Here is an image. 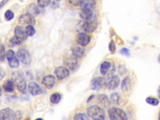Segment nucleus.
Masks as SVG:
<instances>
[{"label": "nucleus", "mask_w": 160, "mask_h": 120, "mask_svg": "<svg viewBox=\"0 0 160 120\" xmlns=\"http://www.w3.org/2000/svg\"><path fill=\"white\" fill-rule=\"evenodd\" d=\"M87 114L89 117L93 119L100 120L105 118V112L98 105H92L87 109Z\"/></svg>", "instance_id": "f257e3e1"}, {"label": "nucleus", "mask_w": 160, "mask_h": 120, "mask_svg": "<svg viewBox=\"0 0 160 120\" xmlns=\"http://www.w3.org/2000/svg\"><path fill=\"white\" fill-rule=\"evenodd\" d=\"M12 79L20 92L25 93L26 92V82L23 75L19 72H14L12 74Z\"/></svg>", "instance_id": "f03ea898"}, {"label": "nucleus", "mask_w": 160, "mask_h": 120, "mask_svg": "<svg viewBox=\"0 0 160 120\" xmlns=\"http://www.w3.org/2000/svg\"><path fill=\"white\" fill-rule=\"evenodd\" d=\"M109 117L112 120H127L128 119L125 112L120 108L113 107L108 111Z\"/></svg>", "instance_id": "7ed1b4c3"}, {"label": "nucleus", "mask_w": 160, "mask_h": 120, "mask_svg": "<svg viewBox=\"0 0 160 120\" xmlns=\"http://www.w3.org/2000/svg\"><path fill=\"white\" fill-rule=\"evenodd\" d=\"M19 23L22 25H34L36 20L33 14L26 13L21 16L19 18Z\"/></svg>", "instance_id": "20e7f679"}, {"label": "nucleus", "mask_w": 160, "mask_h": 120, "mask_svg": "<svg viewBox=\"0 0 160 120\" xmlns=\"http://www.w3.org/2000/svg\"><path fill=\"white\" fill-rule=\"evenodd\" d=\"M104 86H106V80L103 77L95 78L90 84V88L93 90H100Z\"/></svg>", "instance_id": "39448f33"}, {"label": "nucleus", "mask_w": 160, "mask_h": 120, "mask_svg": "<svg viewBox=\"0 0 160 120\" xmlns=\"http://www.w3.org/2000/svg\"><path fill=\"white\" fill-rule=\"evenodd\" d=\"M17 56L23 64L30 65L31 62V56L25 49H19L17 52Z\"/></svg>", "instance_id": "423d86ee"}, {"label": "nucleus", "mask_w": 160, "mask_h": 120, "mask_svg": "<svg viewBox=\"0 0 160 120\" xmlns=\"http://www.w3.org/2000/svg\"><path fill=\"white\" fill-rule=\"evenodd\" d=\"M98 24L95 21L93 20H87L83 23L82 29L85 33H93L94 32L96 28H98Z\"/></svg>", "instance_id": "0eeeda50"}, {"label": "nucleus", "mask_w": 160, "mask_h": 120, "mask_svg": "<svg viewBox=\"0 0 160 120\" xmlns=\"http://www.w3.org/2000/svg\"><path fill=\"white\" fill-rule=\"evenodd\" d=\"M120 83V77L118 75H113L106 80V86L110 90H113L118 87Z\"/></svg>", "instance_id": "6e6552de"}, {"label": "nucleus", "mask_w": 160, "mask_h": 120, "mask_svg": "<svg viewBox=\"0 0 160 120\" xmlns=\"http://www.w3.org/2000/svg\"><path fill=\"white\" fill-rule=\"evenodd\" d=\"M76 41L80 46H86L91 41V37L86 33H80L76 35Z\"/></svg>", "instance_id": "1a4fd4ad"}, {"label": "nucleus", "mask_w": 160, "mask_h": 120, "mask_svg": "<svg viewBox=\"0 0 160 120\" xmlns=\"http://www.w3.org/2000/svg\"><path fill=\"white\" fill-rule=\"evenodd\" d=\"M28 90L30 93L33 96H36L43 93V89L40 87L38 84L34 82H31L28 84Z\"/></svg>", "instance_id": "9d476101"}, {"label": "nucleus", "mask_w": 160, "mask_h": 120, "mask_svg": "<svg viewBox=\"0 0 160 120\" xmlns=\"http://www.w3.org/2000/svg\"><path fill=\"white\" fill-rule=\"evenodd\" d=\"M55 75L59 80H62L69 76V72L68 68L64 66H60L55 69Z\"/></svg>", "instance_id": "9b49d317"}, {"label": "nucleus", "mask_w": 160, "mask_h": 120, "mask_svg": "<svg viewBox=\"0 0 160 120\" xmlns=\"http://www.w3.org/2000/svg\"><path fill=\"white\" fill-rule=\"evenodd\" d=\"M64 64L68 68L71 70H73L78 65V58H76V56L73 55L71 56H68V57H67L65 60Z\"/></svg>", "instance_id": "f8f14e48"}, {"label": "nucleus", "mask_w": 160, "mask_h": 120, "mask_svg": "<svg viewBox=\"0 0 160 120\" xmlns=\"http://www.w3.org/2000/svg\"><path fill=\"white\" fill-rule=\"evenodd\" d=\"M14 112L10 108H6L0 111V120H10L13 119Z\"/></svg>", "instance_id": "ddd939ff"}, {"label": "nucleus", "mask_w": 160, "mask_h": 120, "mask_svg": "<svg viewBox=\"0 0 160 120\" xmlns=\"http://www.w3.org/2000/svg\"><path fill=\"white\" fill-rule=\"evenodd\" d=\"M56 79L54 76L51 75H47L43 79L42 83L48 89L52 88L55 84Z\"/></svg>", "instance_id": "4468645a"}, {"label": "nucleus", "mask_w": 160, "mask_h": 120, "mask_svg": "<svg viewBox=\"0 0 160 120\" xmlns=\"http://www.w3.org/2000/svg\"><path fill=\"white\" fill-rule=\"evenodd\" d=\"M80 16L81 19L85 21L91 20L93 16V13L92 10L82 8L80 13Z\"/></svg>", "instance_id": "2eb2a0df"}, {"label": "nucleus", "mask_w": 160, "mask_h": 120, "mask_svg": "<svg viewBox=\"0 0 160 120\" xmlns=\"http://www.w3.org/2000/svg\"><path fill=\"white\" fill-rule=\"evenodd\" d=\"M97 101L104 108H107L110 105V100L106 95H100L97 98Z\"/></svg>", "instance_id": "dca6fc26"}, {"label": "nucleus", "mask_w": 160, "mask_h": 120, "mask_svg": "<svg viewBox=\"0 0 160 120\" xmlns=\"http://www.w3.org/2000/svg\"><path fill=\"white\" fill-rule=\"evenodd\" d=\"M15 34L16 37H18L22 41L26 40L28 37V35L26 34L25 30H24L23 28L19 26L16 27L15 30Z\"/></svg>", "instance_id": "f3484780"}, {"label": "nucleus", "mask_w": 160, "mask_h": 120, "mask_svg": "<svg viewBox=\"0 0 160 120\" xmlns=\"http://www.w3.org/2000/svg\"><path fill=\"white\" fill-rule=\"evenodd\" d=\"M71 51L73 56L76 58H81L84 54V49L79 45H74L71 48Z\"/></svg>", "instance_id": "a211bd4d"}, {"label": "nucleus", "mask_w": 160, "mask_h": 120, "mask_svg": "<svg viewBox=\"0 0 160 120\" xmlns=\"http://www.w3.org/2000/svg\"><path fill=\"white\" fill-rule=\"evenodd\" d=\"M81 6L83 8L93 10L96 6V2L95 0H83Z\"/></svg>", "instance_id": "6ab92c4d"}, {"label": "nucleus", "mask_w": 160, "mask_h": 120, "mask_svg": "<svg viewBox=\"0 0 160 120\" xmlns=\"http://www.w3.org/2000/svg\"><path fill=\"white\" fill-rule=\"evenodd\" d=\"M111 67V64L108 61H104L100 66V72L102 75H106Z\"/></svg>", "instance_id": "aec40b11"}, {"label": "nucleus", "mask_w": 160, "mask_h": 120, "mask_svg": "<svg viewBox=\"0 0 160 120\" xmlns=\"http://www.w3.org/2000/svg\"><path fill=\"white\" fill-rule=\"evenodd\" d=\"M14 85H15V83H14L13 81L8 80L4 82L3 84V89L6 92H12L14 90Z\"/></svg>", "instance_id": "412c9836"}, {"label": "nucleus", "mask_w": 160, "mask_h": 120, "mask_svg": "<svg viewBox=\"0 0 160 120\" xmlns=\"http://www.w3.org/2000/svg\"><path fill=\"white\" fill-rule=\"evenodd\" d=\"M131 86V80L129 77L124 78L121 83V89L123 91H127L129 90Z\"/></svg>", "instance_id": "4be33fe9"}, {"label": "nucleus", "mask_w": 160, "mask_h": 120, "mask_svg": "<svg viewBox=\"0 0 160 120\" xmlns=\"http://www.w3.org/2000/svg\"><path fill=\"white\" fill-rule=\"evenodd\" d=\"M110 102L115 104H118L120 103L121 98L119 94L117 93H113L110 96Z\"/></svg>", "instance_id": "5701e85b"}, {"label": "nucleus", "mask_w": 160, "mask_h": 120, "mask_svg": "<svg viewBox=\"0 0 160 120\" xmlns=\"http://www.w3.org/2000/svg\"><path fill=\"white\" fill-rule=\"evenodd\" d=\"M61 100V96L60 93H55L51 95L50 97V101L53 104H58Z\"/></svg>", "instance_id": "b1692460"}, {"label": "nucleus", "mask_w": 160, "mask_h": 120, "mask_svg": "<svg viewBox=\"0 0 160 120\" xmlns=\"http://www.w3.org/2000/svg\"><path fill=\"white\" fill-rule=\"evenodd\" d=\"M8 61L9 65L10 66V67H11L13 68H16L19 65V60L18 59L17 57H16V56H14L13 58H11L10 60H9Z\"/></svg>", "instance_id": "393cba45"}, {"label": "nucleus", "mask_w": 160, "mask_h": 120, "mask_svg": "<svg viewBox=\"0 0 160 120\" xmlns=\"http://www.w3.org/2000/svg\"><path fill=\"white\" fill-rule=\"evenodd\" d=\"M146 102L152 106H158L159 104V101L156 98L153 96H148L146 98Z\"/></svg>", "instance_id": "a878e982"}, {"label": "nucleus", "mask_w": 160, "mask_h": 120, "mask_svg": "<svg viewBox=\"0 0 160 120\" xmlns=\"http://www.w3.org/2000/svg\"><path fill=\"white\" fill-rule=\"evenodd\" d=\"M23 41L21 40L20 39H19L18 37H16V36L13 37V38H11L10 40V46H18L19 45L22 44V42Z\"/></svg>", "instance_id": "bb28decb"}, {"label": "nucleus", "mask_w": 160, "mask_h": 120, "mask_svg": "<svg viewBox=\"0 0 160 120\" xmlns=\"http://www.w3.org/2000/svg\"><path fill=\"white\" fill-rule=\"evenodd\" d=\"M25 31L28 37H33L35 34V29L33 25H28L26 27Z\"/></svg>", "instance_id": "cd10ccee"}, {"label": "nucleus", "mask_w": 160, "mask_h": 120, "mask_svg": "<svg viewBox=\"0 0 160 120\" xmlns=\"http://www.w3.org/2000/svg\"><path fill=\"white\" fill-rule=\"evenodd\" d=\"M51 0H38V4L41 8H45L50 4Z\"/></svg>", "instance_id": "c85d7f7f"}, {"label": "nucleus", "mask_w": 160, "mask_h": 120, "mask_svg": "<svg viewBox=\"0 0 160 120\" xmlns=\"http://www.w3.org/2000/svg\"><path fill=\"white\" fill-rule=\"evenodd\" d=\"M75 120H88L89 119L88 116L85 113L76 114L74 118Z\"/></svg>", "instance_id": "c756f323"}, {"label": "nucleus", "mask_w": 160, "mask_h": 120, "mask_svg": "<svg viewBox=\"0 0 160 120\" xmlns=\"http://www.w3.org/2000/svg\"><path fill=\"white\" fill-rule=\"evenodd\" d=\"M4 17H5L6 20L10 21L12 19H13V18H14V13L12 11H11L10 10H7L4 13Z\"/></svg>", "instance_id": "7c9ffc66"}, {"label": "nucleus", "mask_w": 160, "mask_h": 120, "mask_svg": "<svg viewBox=\"0 0 160 120\" xmlns=\"http://www.w3.org/2000/svg\"><path fill=\"white\" fill-rule=\"evenodd\" d=\"M6 56L4 47L3 45H0V61H4Z\"/></svg>", "instance_id": "2f4dec72"}, {"label": "nucleus", "mask_w": 160, "mask_h": 120, "mask_svg": "<svg viewBox=\"0 0 160 120\" xmlns=\"http://www.w3.org/2000/svg\"><path fill=\"white\" fill-rule=\"evenodd\" d=\"M23 118V113L21 111H17L15 114H14V117H13V119H16V120H18V119H21Z\"/></svg>", "instance_id": "473e14b6"}, {"label": "nucleus", "mask_w": 160, "mask_h": 120, "mask_svg": "<svg viewBox=\"0 0 160 120\" xmlns=\"http://www.w3.org/2000/svg\"><path fill=\"white\" fill-rule=\"evenodd\" d=\"M14 56H15V52H14L13 50H11V49H10V50H8L6 53V57L8 60L13 58Z\"/></svg>", "instance_id": "72a5a7b5"}, {"label": "nucleus", "mask_w": 160, "mask_h": 120, "mask_svg": "<svg viewBox=\"0 0 160 120\" xmlns=\"http://www.w3.org/2000/svg\"><path fill=\"white\" fill-rule=\"evenodd\" d=\"M69 2L70 3V4H71L72 5L78 6L81 5L83 0H69Z\"/></svg>", "instance_id": "f704fd0d"}, {"label": "nucleus", "mask_w": 160, "mask_h": 120, "mask_svg": "<svg viewBox=\"0 0 160 120\" xmlns=\"http://www.w3.org/2000/svg\"><path fill=\"white\" fill-rule=\"evenodd\" d=\"M109 51L112 53H113L115 51L116 46H115V44L113 41H111L109 43Z\"/></svg>", "instance_id": "c9c22d12"}, {"label": "nucleus", "mask_w": 160, "mask_h": 120, "mask_svg": "<svg viewBox=\"0 0 160 120\" xmlns=\"http://www.w3.org/2000/svg\"><path fill=\"white\" fill-rule=\"evenodd\" d=\"M120 53L121 54H123V55H126V56H129V49L127 48H123L121 49L120 51Z\"/></svg>", "instance_id": "e433bc0d"}, {"label": "nucleus", "mask_w": 160, "mask_h": 120, "mask_svg": "<svg viewBox=\"0 0 160 120\" xmlns=\"http://www.w3.org/2000/svg\"><path fill=\"white\" fill-rule=\"evenodd\" d=\"M4 75H5V73H4V72L3 71V69L0 68V80H2L4 76Z\"/></svg>", "instance_id": "4c0bfd02"}, {"label": "nucleus", "mask_w": 160, "mask_h": 120, "mask_svg": "<svg viewBox=\"0 0 160 120\" xmlns=\"http://www.w3.org/2000/svg\"><path fill=\"white\" fill-rule=\"evenodd\" d=\"M157 94H158V98L160 99V86L158 87V91H157Z\"/></svg>", "instance_id": "58836bf2"}, {"label": "nucleus", "mask_w": 160, "mask_h": 120, "mask_svg": "<svg viewBox=\"0 0 160 120\" xmlns=\"http://www.w3.org/2000/svg\"><path fill=\"white\" fill-rule=\"evenodd\" d=\"M1 95H2V89H1V88L0 87V96H1Z\"/></svg>", "instance_id": "ea45409f"}, {"label": "nucleus", "mask_w": 160, "mask_h": 120, "mask_svg": "<svg viewBox=\"0 0 160 120\" xmlns=\"http://www.w3.org/2000/svg\"><path fill=\"white\" fill-rule=\"evenodd\" d=\"M158 61H159V63H160V54H159V56H158Z\"/></svg>", "instance_id": "a19ab883"}, {"label": "nucleus", "mask_w": 160, "mask_h": 120, "mask_svg": "<svg viewBox=\"0 0 160 120\" xmlns=\"http://www.w3.org/2000/svg\"><path fill=\"white\" fill-rule=\"evenodd\" d=\"M159 119H160V113H159Z\"/></svg>", "instance_id": "79ce46f5"}, {"label": "nucleus", "mask_w": 160, "mask_h": 120, "mask_svg": "<svg viewBox=\"0 0 160 120\" xmlns=\"http://www.w3.org/2000/svg\"><path fill=\"white\" fill-rule=\"evenodd\" d=\"M57 1H61V0H57Z\"/></svg>", "instance_id": "37998d69"}]
</instances>
